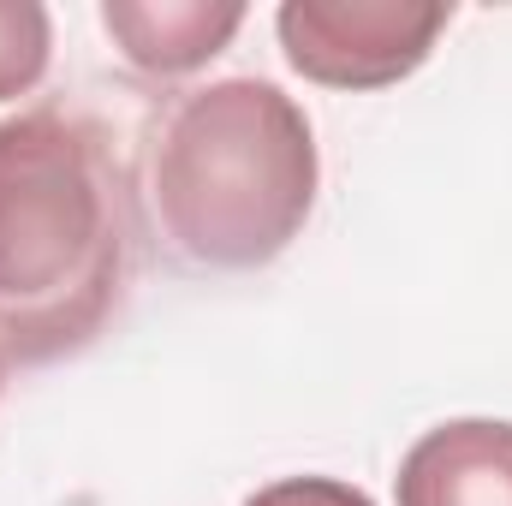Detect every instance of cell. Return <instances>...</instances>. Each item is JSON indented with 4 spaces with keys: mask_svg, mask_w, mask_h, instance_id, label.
<instances>
[{
    "mask_svg": "<svg viewBox=\"0 0 512 506\" xmlns=\"http://www.w3.org/2000/svg\"><path fill=\"white\" fill-rule=\"evenodd\" d=\"M131 256L137 203L108 131L66 108L0 120V358H78L114 322Z\"/></svg>",
    "mask_w": 512,
    "mask_h": 506,
    "instance_id": "cell-1",
    "label": "cell"
},
{
    "mask_svg": "<svg viewBox=\"0 0 512 506\" xmlns=\"http://www.w3.org/2000/svg\"><path fill=\"white\" fill-rule=\"evenodd\" d=\"M316 131L268 78L191 90L155 137L149 203L167 251L197 268H262L316 209Z\"/></svg>",
    "mask_w": 512,
    "mask_h": 506,
    "instance_id": "cell-2",
    "label": "cell"
},
{
    "mask_svg": "<svg viewBox=\"0 0 512 506\" xmlns=\"http://www.w3.org/2000/svg\"><path fill=\"white\" fill-rule=\"evenodd\" d=\"M447 24V0H286L274 12L286 66L322 90H387L411 78Z\"/></svg>",
    "mask_w": 512,
    "mask_h": 506,
    "instance_id": "cell-3",
    "label": "cell"
},
{
    "mask_svg": "<svg viewBox=\"0 0 512 506\" xmlns=\"http://www.w3.org/2000/svg\"><path fill=\"white\" fill-rule=\"evenodd\" d=\"M399 506H512V423L453 417L435 423L393 477Z\"/></svg>",
    "mask_w": 512,
    "mask_h": 506,
    "instance_id": "cell-4",
    "label": "cell"
},
{
    "mask_svg": "<svg viewBox=\"0 0 512 506\" xmlns=\"http://www.w3.org/2000/svg\"><path fill=\"white\" fill-rule=\"evenodd\" d=\"M239 24V0H102V30L143 78H185L209 66Z\"/></svg>",
    "mask_w": 512,
    "mask_h": 506,
    "instance_id": "cell-5",
    "label": "cell"
},
{
    "mask_svg": "<svg viewBox=\"0 0 512 506\" xmlns=\"http://www.w3.org/2000/svg\"><path fill=\"white\" fill-rule=\"evenodd\" d=\"M54 60V18L42 0H0V102L30 96Z\"/></svg>",
    "mask_w": 512,
    "mask_h": 506,
    "instance_id": "cell-6",
    "label": "cell"
},
{
    "mask_svg": "<svg viewBox=\"0 0 512 506\" xmlns=\"http://www.w3.org/2000/svg\"><path fill=\"white\" fill-rule=\"evenodd\" d=\"M245 506H376L364 489L340 483V477H280L268 489H256Z\"/></svg>",
    "mask_w": 512,
    "mask_h": 506,
    "instance_id": "cell-7",
    "label": "cell"
},
{
    "mask_svg": "<svg viewBox=\"0 0 512 506\" xmlns=\"http://www.w3.org/2000/svg\"><path fill=\"white\" fill-rule=\"evenodd\" d=\"M0 387H6V358H0Z\"/></svg>",
    "mask_w": 512,
    "mask_h": 506,
    "instance_id": "cell-8",
    "label": "cell"
}]
</instances>
